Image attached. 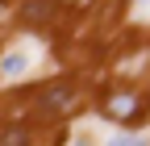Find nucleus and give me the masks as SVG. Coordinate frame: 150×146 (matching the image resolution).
<instances>
[{
	"label": "nucleus",
	"mask_w": 150,
	"mask_h": 146,
	"mask_svg": "<svg viewBox=\"0 0 150 146\" xmlns=\"http://www.w3.org/2000/svg\"><path fill=\"white\" fill-rule=\"evenodd\" d=\"M17 142H25V130H17V125L0 130V146H17Z\"/></svg>",
	"instance_id": "20e7f679"
},
{
	"label": "nucleus",
	"mask_w": 150,
	"mask_h": 146,
	"mask_svg": "<svg viewBox=\"0 0 150 146\" xmlns=\"http://www.w3.org/2000/svg\"><path fill=\"white\" fill-rule=\"evenodd\" d=\"M138 108H142V100H138L134 92H112V96L104 100V117H112V121H129V117H138Z\"/></svg>",
	"instance_id": "f257e3e1"
},
{
	"label": "nucleus",
	"mask_w": 150,
	"mask_h": 146,
	"mask_svg": "<svg viewBox=\"0 0 150 146\" xmlns=\"http://www.w3.org/2000/svg\"><path fill=\"white\" fill-rule=\"evenodd\" d=\"M25 71V54H4V59H0V75H21Z\"/></svg>",
	"instance_id": "7ed1b4c3"
},
{
	"label": "nucleus",
	"mask_w": 150,
	"mask_h": 146,
	"mask_svg": "<svg viewBox=\"0 0 150 146\" xmlns=\"http://www.w3.org/2000/svg\"><path fill=\"white\" fill-rule=\"evenodd\" d=\"M71 100H75V92H71L67 84H59V88H46V92H42V104H46V108H54V113L71 108Z\"/></svg>",
	"instance_id": "f03ea898"
}]
</instances>
